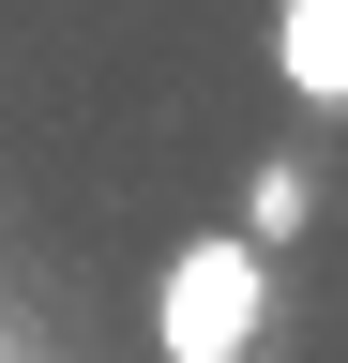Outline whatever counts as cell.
<instances>
[{"label":"cell","mask_w":348,"mask_h":363,"mask_svg":"<svg viewBox=\"0 0 348 363\" xmlns=\"http://www.w3.org/2000/svg\"><path fill=\"white\" fill-rule=\"evenodd\" d=\"M257 333H273V257H257L242 227L167 242V272H152V348L167 363H257Z\"/></svg>","instance_id":"cell-1"},{"label":"cell","mask_w":348,"mask_h":363,"mask_svg":"<svg viewBox=\"0 0 348 363\" xmlns=\"http://www.w3.org/2000/svg\"><path fill=\"white\" fill-rule=\"evenodd\" d=\"M273 91L288 106H348V0H273Z\"/></svg>","instance_id":"cell-2"},{"label":"cell","mask_w":348,"mask_h":363,"mask_svg":"<svg viewBox=\"0 0 348 363\" xmlns=\"http://www.w3.org/2000/svg\"><path fill=\"white\" fill-rule=\"evenodd\" d=\"M303 227H318V167H303V152H257V182H242V242L288 257Z\"/></svg>","instance_id":"cell-3"}]
</instances>
